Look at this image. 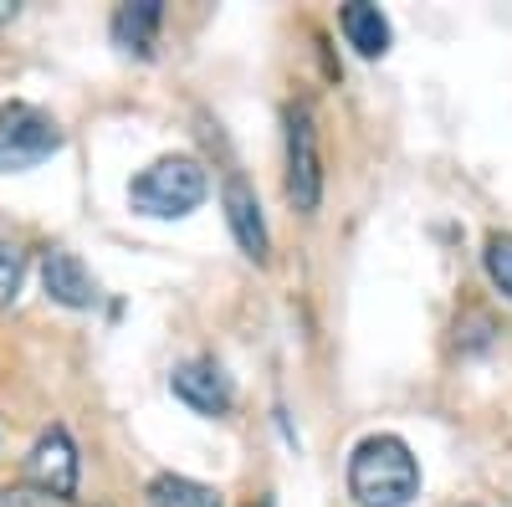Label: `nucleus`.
<instances>
[{"instance_id":"20e7f679","label":"nucleus","mask_w":512,"mask_h":507,"mask_svg":"<svg viewBox=\"0 0 512 507\" xmlns=\"http://www.w3.org/2000/svg\"><path fill=\"white\" fill-rule=\"evenodd\" d=\"M287 195L297 210H318L323 200V154H318V129L303 103L287 108Z\"/></svg>"},{"instance_id":"6e6552de","label":"nucleus","mask_w":512,"mask_h":507,"mask_svg":"<svg viewBox=\"0 0 512 507\" xmlns=\"http://www.w3.org/2000/svg\"><path fill=\"white\" fill-rule=\"evenodd\" d=\"M41 287H47V298L62 303V308H93L98 303L93 272L82 267L72 251H62V246H52L47 257H41Z\"/></svg>"},{"instance_id":"39448f33","label":"nucleus","mask_w":512,"mask_h":507,"mask_svg":"<svg viewBox=\"0 0 512 507\" xmlns=\"http://www.w3.org/2000/svg\"><path fill=\"white\" fill-rule=\"evenodd\" d=\"M26 477L41 497H52V502H67L77 492V446L62 426L41 431V441L26 456Z\"/></svg>"},{"instance_id":"f8f14e48","label":"nucleus","mask_w":512,"mask_h":507,"mask_svg":"<svg viewBox=\"0 0 512 507\" xmlns=\"http://www.w3.org/2000/svg\"><path fill=\"white\" fill-rule=\"evenodd\" d=\"M482 267L492 277V287L512 303V231H492L487 246H482Z\"/></svg>"},{"instance_id":"f03ea898","label":"nucleus","mask_w":512,"mask_h":507,"mask_svg":"<svg viewBox=\"0 0 512 507\" xmlns=\"http://www.w3.org/2000/svg\"><path fill=\"white\" fill-rule=\"evenodd\" d=\"M205 190H210V175H205L200 159L164 154L149 169H139V180L128 185V205H134L139 216H154V221H180L205 200Z\"/></svg>"},{"instance_id":"2eb2a0df","label":"nucleus","mask_w":512,"mask_h":507,"mask_svg":"<svg viewBox=\"0 0 512 507\" xmlns=\"http://www.w3.org/2000/svg\"><path fill=\"white\" fill-rule=\"evenodd\" d=\"M16 16V0H0V21H11Z\"/></svg>"},{"instance_id":"0eeeda50","label":"nucleus","mask_w":512,"mask_h":507,"mask_svg":"<svg viewBox=\"0 0 512 507\" xmlns=\"http://www.w3.org/2000/svg\"><path fill=\"white\" fill-rule=\"evenodd\" d=\"M221 205H226V221H231L236 246L246 251L251 262H267L272 241H267V221H262V205H256V190H251L241 175H226V185H221Z\"/></svg>"},{"instance_id":"f257e3e1","label":"nucleus","mask_w":512,"mask_h":507,"mask_svg":"<svg viewBox=\"0 0 512 507\" xmlns=\"http://www.w3.org/2000/svg\"><path fill=\"white\" fill-rule=\"evenodd\" d=\"M349 497L359 507H410L420 497V461L400 436H364L349 456Z\"/></svg>"},{"instance_id":"9b49d317","label":"nucleus","mask_w":512,"mask_h":507,"mask_svg":"<svg viewBox=\"0 0 512 507\" xmlns=\"http://www.w3.org/2000/svg\"><path fill=\"white\" fill-rule=\"evenodd\" d=\"M149 507H226V497L216 487H205L195 477H180V472H159L149 482Z\"/></svg>"},{"instance_id":"7ed1b4c3","label":"nucleus","mask_w":512,"mask_h":507,"mask_svg":"<svg viewBox=\"0 0 512 507\" xmlns=\"http://www.w3.org/2000/svg\"><path fill=\"white\" fill-rule=\"evenodd\" d=\"M62 144H67L62 123L52 113H41L36 103H6L0 108V175L36 169L41 159H52Z\"/></svg>"},{"instance_id":"ddd939ff","label":"nucleus","mask_w":512,"mask_h":507,"mask_svg":"<svg viewBox=\"0 0 512 507\" xmlns=\"http://www.w3.org/2000/svg\"><path fill=\"white\" fill-rule=\"evenodd\" d=\"M21 282H26V251H21L16 241H6V236H0V308H6V303H16Z\"/></svg>"},{"instance_id":"1a4fd4ad","label":"nucleus","mask_w":512,"mask_h":507,"mask_svg":"<svg viewBox=\"0 0 512 507\" xmlns=\"http://www.w3.org/2000/svg\"><path fill=\"white\" fill-rule=\"evenodd\" d=\"M164 26V0H128V6L113 11V41L134 57H149Z\"/></svg>"},{"instance_id":"423d86ee","label":"nucleus","mask_w":512,"mask_h":507,"mask_svg":"<svg viewBox=\"0 0 512 507\" xmlns=\"http://www.w3.org/2000/svg\"><path fill=\"white\" fill-rule=\"evenodd\" d=\"M169 390H175V400H185L195 415H226L236 405V390H231V379L216 359L180 364L175 374H169Z\"/></svg>"},{"instance_id":"9d476101","label":"nucleus","mask_w":512,"mask_h":507,"mask_svg":"<svg viewBox=\"0 0 512 507\" xmlns=\"http://www.w3.org/2000/svg\"><path fill=\"white\" fill-rule=\"evenodd\" d=\"M338 26H344L349 47H354L359 57H384V52H390V21H384L379 6H364V0H354V6L338 11Z\"/></svg>"},{"instance_id":"4468645a","label":"nucleus","mask_w":512,"mask_h":507,"mask_svg":"<svg viewBox=\"0 0 512 507\" xmlns=\"http://www.w3.org/2000/svg\"><path fill=\"white\" fill-rule=\"evenodd\" d=\"M0 507H52V497L26 492V487H6V492H0Z\"/></svg>"}]
</instances>
